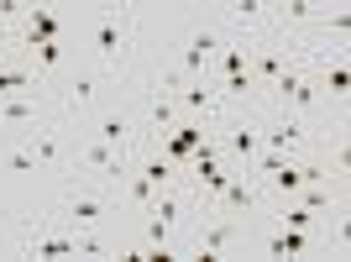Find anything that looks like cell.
Wrapping results in <instances>:
<instances>
[{"label":"cell","instance_id":"obj_10","mask_svg":"<svg viewBox=\"0 0 351 262\" xmlns=\"http://www.w3.org/2000/svg\"><path fill=\"white\" fill-rule=\"evenodd\" d=\"M215 53H220V27L215 21H194V32H189V43H184V53H178L173 69L184 73V79H205L210 63H215Z\"/></svg>","mask_w":351,"mask_h":262},{"label":"cell","instance_id":"obj_6","mask_svg":"<svg viewBox=\"0 0 351 262\" xmlns=\"http://www.w3.org/2000/svg\"><path fill=\"white\" fill-rule=\"evenodd\" d=\"M11 142H27V152H32V163H37V168H58V174H69L73 142H69V131H63V121H47V126H27L21 136H11Z\"/></svg>","mask_w":351,"mask_h":262},{"label":"cell","instance_id":"obj_3","mask_svg":"<svg viewBox=\"0 0 351 262\" xmlns=\"http://www.w3.org/2000/svg\"><path fill=\"white\" fill-rule=\"evenodd\" d=\"M53 210H58L69 226H100V231H110L116 215H121V200H116V189H105V184H89V178L69 174V184H63V194H58Z\"/></svg>","mask_w":351,"mask_h":262},{"label":"cell","instance_id":"obj_8","mask_svg":"<svg viewBox=\"0 0 351 262\" xmlns=\"http://www.w3.org/2000/svg\"><path fill=\"white\" fill-rule=\"evenodd\" d=\"M84 131L95 136V142L116 147V152H136V142H142L136 116H132V110H121V105H100V110L84 121Z\"/></svg>","mask_w":351,"mask_h":262},{"label":"cell","instance_id":"obj_13","mask_svg":"<svg viewBox=\"0 0 351 262\" xmlns=\"http://www.w3.org/2000/svg\"><path fill=\"white\" fill-rule=\"evenodd\" d=\"M0 168H5V174H37L27 142H0Z\"/></svg>","mask_w":351,"mask_h":262},{"label":"cell","instance_id":"obj_9","mask_svg":"<svg viewBox=\"0 0 351 262\" xmlns=\"http://www.w3.org/2000/svg\"><path fill=\"white\" fill-rule=\"evenodd\" d=\"M21 257H73V226L53 210V215L43 220V226H32L27 241H21Z\"/></svg>","mask_w":351,"mask_h":262},{"label":"cell","instance_id":"obj_11","mask_svg":"<svg viewBox=\"0 0 351 262\" xmlns=\"http://www.w3.org/2000/svg\"><path fill=\"white\" fill-rule=\"evenodd\" d=\"M173 100H178V116H184V121H205V126H215V121L226 116V105H220V95H215L210 79H184V84L173 89Z\"/></svg>","mask_w":351,"mask_h":262},{"label":"cell","instance_id":"obj_14","mask_svg":"<svg viewBox=\"0 0 351 262\" xmlns=\"http://www.w3.org/2000/svg\"><path fill=\"white\" fill-rule=\"evenodd\" d=\"M0 136H5V105H0Z\"/></svg>","mask_w":351,"mask_h":262},{"label":"cell","instance_id":"obj_12","mask_svg":"<svg viewBox=\"0 0 351 262\" xmlns=\"http://www.w3.org/2000/svg\"><path fill=\"white\" fill-rule=\"evenodd\" d=\"M132 116H136V126H142V142H147V136H168V131L184 121V116H178L173 89H158V84L147 89V105H142V110H132Z\"/></svg>","mask_w":351,"mask_h":262},{"label":"cell","instance_id":"obj_1","mask_svg":"<svg viewBox=\"0 0 351 262\" xmlns=\"http://www.w3.org/2000/svg\"><path fill=\"white\" fill-rule=\"evenodd\" d=\"M136 27L142 16L132 5H100L89 16V43H95V69L100 73H121L136 58Z\"/></svg>","mask_w":351,"mask_h":262},{"label":"cell","instance_id":"obj_2","mask_svg":"<svg viewBox=\"0 0 351 262\" xmlns=\"http://www.w3.org/2000/svg\"><path fill=\"white\" fill-rule=\"evenodd\" d=\"M263 110H273V116H299V121H309V126H315V116L325 110V95H320V84H315L309 53L293 63V69H283L273 84H267Z\"/></svg>","mask_w":351,"mask_h":262},{"label":"cell","instance_id":"obj_5","mask_svg":"<svg viewBox=\"0 0 351 262\" xmlns=\"http://www.w3.org/2000/svg\"><path fill=\"white\" fill-rule=\"evenodd\" d=\"M247 236H252V220L226 215V210H205V215L189 226V241H184V247L199 252V257H226V252L252 247Z\"/></svg>","mask_w":351,"mask_h":262},{"label":"cell","instance_id":"obj_7","mask_svg":"<svg viewBox=\"0 0 351 262\" xmlns=\"http://www.w3.org/2000/svg\"><path fill=\"white\" fill-rule=\"evenodd\" d=\"M263 116V147L267 152H283V158H304L315 147V126L299 116H273V110H257Z\"/></svg>","mask_w":351,"mask_h":262},{"label":"cell","instance_id":"obj_4","mask_svg":"<svg viewBox=\"0 0 351 262\" xmlns=\"http://www.w3.org/2000/svg\"><path fill=\"white\" fill-rule=\"evenodd\" d=\"M47 100H53V110H58V121L79 116L89 121L95 110L105 105V84H100V69H63L53 84H47Z\"/></svg>","mask_w":351,"mask_h":262}]
</instances>
